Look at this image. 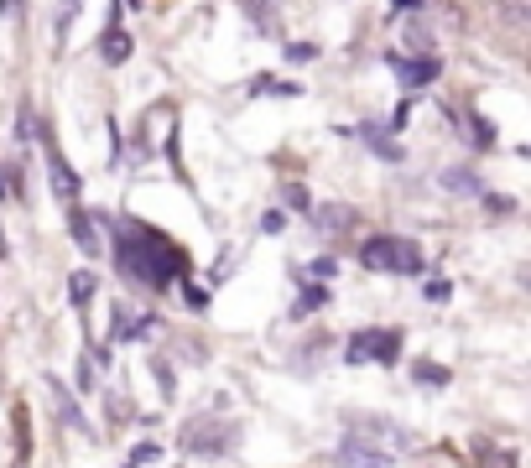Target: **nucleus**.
<instances>
[{
    "label": "nucleus",
    "instance_id": "9b49d317",
    "mask_svg": "<svg viewBox=\"0 0 531 468\" xmlns=\"http://www.w3.org/2000/svg\"><path fill=\"white\" fill-rule=\"evenodd\" d=\"M47 390H52V401H58V411H63V422H68V426H79L84 437H94V426L84 422V411H79V401H68L63 380H52V375H47Z\"/></svg>",
    "mask_w": 531,
    "mask_h": 468
},
{
    "label": "nucleus",
    "instance_id": "bb28decb",
    "mask_svg": "<svg viewBox=\"0 0 531 468\" xmlns=\"http://www.w3.org/2000/svg\"><path fill=\"white\" fill-rule=\"evenodd\" d=\"M396 11H422V0H396Z\"/></svg>",
    "mask_w": 531,
    "mask_h": 468
},
{
    "label": "nucleus",
    "instance_id": "393cba45",
    "mask_svg": "<svg viewBox=\"0 0 531 468\" xmlns=\"http://www.w3.org/2000/svg\"><path fill=\"white\" fill-rule=\"evenodd\" d=\"M443 188H459V192H469V188H474V177H469V172H453V177H448V172H443Z\"/></svg>",
    "mask_w": 531,
    "mask_h": 468
},
{
    "label": "nucleus",
    "instance_id": "2eb2a0df",
    "mask_svg": "<svg viewBox=\"0 0 531 468\" xmlns=\"http://www.w3.org/2000/svg\"><path fill=\"white\" fill-rule=\"evenodd\" d=\"M360 136H365V141H370V146H375V151H381L385 162H402V151L391 146V141H385V136H381V130H375V126H360Z\"/></svg>",
    "mask_w": 531,
    "mask_h": 468
},
{
    "label": "nucleus",
    "instance_id": "dca6fc26",
    "mask_svg": "<svg viewBox=\"0 0 531 468\" xmlns=\"http://www.w3.org/2000/svg\"><path fill=\"white\" fill-rule=\"evenodd\" d=\"M402 42L412 47V52H422L427 42H432V32H427V22H406V32H402Z\"/></svg>",
    "mask_w": 531,
    "mask_h": 468
},
{
    "label": "nucleus",
    "instance_id": "423d86ee",
    "mask_svg": "<svg viewBox=\"0 0 531 468\" xmlns=\"http://www.w3.org/2000/svg\"><path fill=\"white\" fill-rule=\"evenodd\" d=\"M188 453H204V458H219L224 447L234 443V426H188Z\"/></svg>",
    "mask_w": 531,
    "mask_h": 468
},
{
    "label": "nucleus",
    "instance_id": "412c9836",
    "mask_svg": "<svg viewBox=\"0 0 531 468\" xmlns=\"http://www.w3.org/2000/svg\"><path fill=\"white\" fill-rule=\"evenodd\" d=\"M183 297H188V307H193V313H204V307H209V292H204L198 281H188V286H183Z\"/></svg>",
    "mask_w": 531,
    "mask_h": 468
},
{
    "label": "nucleus",
    "instance_id": "7ed1b4c3",
    "mask_svg": "<svg viewBox=\"0 0 531 468\" xmlns=\"http://www.w3.org/2000/svg\"><path fill=\"white\" fill-rule=\"evenodd\" d=\"M396 354H402V333L396 328H365L344 349L349 364H396Z\"/></svg>",
    "mask_w": 531,
    "mask_h": 468
},
{
    "label": "nucleus",
    "instance_id": "6e6552de",
    "mask_svg": "<svg viewBox=\"0 0 531 468\" xmlns=\"http://www.w3.org/2000/svg\"><path fill=\"white\" fill-rule=\"evenodd\" d=\"M396 73H402L406 89H422L443 73V63H438V58H396Z\"/></svg>",
    "mask_w": 531,
    "mask_h": 468
},
{
    "label": "nucleus",
    "instance_id": "4be33fe9",
    "mask_svg": "<svg viewBox=\"0 0 531 468\" xmlns=\"http://www.w3.org/2000/svg\"><path fill=\"white\" fill-rule=\"evenodd\" d=\"M287 58H292V63H308V58H318V47L313 42H292L287 47Z\"/></svg>",
    "mask_w": 531,
    "mask_h": 468
},
{
    "label": "nucleus",
    "instance_id": "f03ea898",
    "mask_svg": "<svg viewBox=\"0 0 531 468\" xmlns=\"http://www.w3.org/2000/svg\"><path fill=\"white\" fill-rule=\"evenodd\" d=\"M360 266L365 271H381V276H422L427 260L406 234H370L360 245Z\"/></svg>",
    "mask_w": 531,
    "mask_h": 468
},
{
    "label": "nucleus",
    "instance_id": "5701e85b",
    "mask_svg": "<svg viewBox=\"0 0 531 468\" xmlns=\"http://www.w3.org/2000/svg\"><path fill=\"white\" fill-rule=\"evenodd\" d=\"M281 198H287L292 209H308V188H298V183H287V188H281Z\"/></svg>",
    "mask_w": 531,
    "mask_h": 468
},
{
    "label": "nucleus",
    "instance_id": "aec40b11",
    "mask_svg": "<svg viewBox=\"0 0 531 468\" xmlns=\"http://www.w3.org/2000/svg\"><path fill=\"white\" fill-rule=\"evenodd\" d=\"M156 458H162V447H156V443H141L136 453H130L126 468H147V463H156Z\"/></svg>",
    "mask_w": 531,
    "mask_h": 468
},
{
    "label": "nucleus",
    "instance_id": "0eeeda50",
    "mask_svg": "<svg viewBox=\"0 0 531 468\" xmlns=\"http://www.w3.org/2000/svg\"><path fill=\"white\" fill-rule=\"evenodd\" d=\"M68 234L79 239V250H84V256H105V245H100V224H94L84 209H68Z\"/></svg>",
    "mask_w": 531,
    "mask_h": 468
},
{
    "label": "nucleus",
    "instance_id": "ddd939ff",
    "mask_svg": "<svg viewBox=\"0 0 531 468\" xmlns=\"http://www.w3.org/2000/svg\"><path fill=\"white\" fill-rule=\"evenodd\" d=\"M328 302V286L323 281H313V286H302V297H298V307H292V318H308L313 307H323Z\"/></svg>",
    "mask_w": 531,
    "mask_h": 468
},
{
    "label": "nucleus",
    "instance_id": "1a4fd4ad",
    "mask_svg": "<svg viewBox=\"0 0 531 468\" xmlns=\"http://www.w3.org/2000/svg\"><path fill=\"white\" fill-rule=\"evenodd\" d=\"M313 224L328 229V234H349L355 229V213L344 209V203H318V209H313Z\"/></svg>",
    "mask_w": 531,
    "mask_h": 468
},
{
    "label": "nucleus",
    "instance_id": "4468645a",
    "mask_svg": "<svg viewBox=\"0 0 531 468\" xmlns=\"http://www.w3.org/2000/svg\"><path fill=\"white\" fill-rule=\"evenodd\" d=\"M412 375H417V385H432V390H438V385H448V370H443V364H432V360L412 364Z\"/></svg>",
    "mask_w": 531,
    "mask_h": 468
},
{
    "label": "nucleus",
    "instance_id": "6ab92c4d",
    "mask_svg": "<svg viewBox=\"0 0 531 468\" xmlns=\"http://www.w3.org/2000/svg\"><path fill=\"white\" fill-rule=\"evenodd\" d=\"M240 11H245L255 26H271V5H266V0H240Z\"/></svg>",
    "mask_w": 531,
    "mask_h": 468
},
{
    "label": "nucleus",
    "instance_id": "9d476101",
    "mask_svg": "<svg viewBox=\"0 0 531 468\" xmlns=\"http://www.w3.org/2000/svg\"><path fill=\"white\" fill-rule=\"evenodd\" d=\"M100 58H105V63H126L130 58V37H126V26L120 22L105 26V37H100Z\"/></svg>",
    "mask_w": 531,
    "mask_h": 468
},
{
    "label": "nucleus",
    "instance_id": "f8f14e48",
    "mask_svg": "<svg viewBox=\"0 0 531 468\" xmlns=\"http://www.w3.org/2000/svg\"><path fill=\"white\" fill-rule=\"evenodd\" d=\"M94 286H100V281H94V271H73V276H68V302L84 313L89 297H94Z\"/></svg>",
    "mask_w": 531,
    "mask_h": 468
},
{
    "label": "nucleus",
    "instance_id": "39448f33",
    "mask_svg": "<svg viewBox=\"0 0 531 468\" xmlns=\"http://www.w3.org/2000/svg\"><path fill=\"white\" fill-rule=\"evenodd\" d=\"M43 151H47V177H52V192H58L63 203H73V198H79V177L68 172L63 151L52 146V136H47V130H43Z\"/></svg>",
    "mask_w": 531,
    "mask_h": 468
},
{
    "label": "nucleus",
    "instance_id": "a211bd4d",
    "mask_svg": "<svg viewBox=\"0 0 531 468\" xmlns=\"http://www.w3.org/2000/svg\"><path fill=\"white\" fill-rule=\"evenodd\" d=\"M151 375H156V390H162V396H177V380H172V364H162V360H151Z\"/></svg>",
    "mask_w": 531,
    "mask_h": 468
},
{
    "label": "nucleus",
    "instance_id": "f3484780",
    "mask_svg": "<svg viewBox=\"0 0 531 468\" xmlns=\"http://www.w3.org/2000/svg\"><path fill=\"white\" fill-rule=\"evenodd\" d=\"M251 89L255 94H302V84H281V79H271V73H261Z\"/></svg>",
    "mask_w": 531,
    "mask_h": 468
},
{
    "label": "nucleus",
    "instance_id": "f257e3e1",
    "mask_svg": "<svg viewBox=\"0 0 531 468\" xmlns=\"http://www.w3.org/2000/svg\"><path fill=\"white\" fill-rule=\"evenodd\" d=\"M115 266L126 271L130 281H141L147 292H167L172 281L183 276V250L172 245V239H162L156 229H147V224H136V219H120L115 224Z\"/></svg>",
    "mask_w": 531,
    "mask_h": 468
},
{
    "label": "nucleus",
    "instance_id": "a878e982",
    "mask_svg": "<svg viewBox=\"0 0 531 468\" xmlns=\"http://www.w3.org/2000/svg\"><path fill=\"white\" fill-rule=\"evenodd\" d=\"M485 209H495V213H510V209H516V203H510L506 192H495V198H485Z\"/></svg>",
    "mask_w": 531,
    "mask_h": 468
},
{
    "label": "nucleus",
    "instance_id": "20e7f679",
    "mask_svg": "<svg viewBox=\"0 0 531 468\" xmlns=\"http://www.w3.org/2000/svg\"><path fill=\"white\" fill-rule=\"evenodd\" d=\"M334 463L339 468H396V458H391V447L370 443V437H360V432H349V437L334 447Z\"/></svg>",
    "mask_w": 531,
    "mask_h": 468
},
{
    "label": "nucleus",
    "instance_id": "b1692460",
    "mask_svg": "<svg viewBox=\"0 0 531 468\" xmlns=\"http://www.w3.org/2000/svg\"><path fill=\"white\" fill-rule=\"evenodd\" d=\"M453 297V286L448 281H427V302H448Z\"/></svg>",
    "mask_w": 531,
    "mask_h": 468
}]
</instances>
